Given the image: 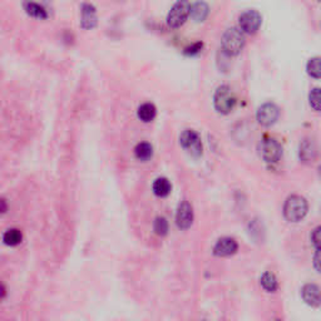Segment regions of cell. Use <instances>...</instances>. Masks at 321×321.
Returning a JSON list of instances; mask_svg holds the SVG:
<instances>
[{"label":"cell","instance_id":"3957f363","mask_svg":"<svg viewBox=\"0 0 321 321\" xmlns=\"http://www.w3.org/2000/svg\"><path fill=\"white\" fill-rule=\"evenodd\" d=\"M213 104L217 112L222 114H228L236 104V97L232 89L228 86H220L213 96Z\"/></svg>","mask_w":321,"mask_h":321},{"label":"cell","instance_id":"5bb4252c","mask_svg":"<svg viewBox=\"0 0 321 321\" xmlns=\"http://www.w3.org/2000/svg\"><path fill=\"white\" fill-rule=\"evenodd\" d=\"M172 185L166 177H158L153 182V193L158 197H167L171 193Z\"/></svg>","mask_w":321,"mask_h":321},{"label":"cell","instance_id":"cb8c5ba5","mask_svg":"<svg viewBox=\"0 0 321 321\" xmlns=\"http://www.w3.org/2000/svg\"><path fill=\"white\" fill-rule=\"evenodd\" d=\"M311 241L316 250H321V226H318L311 233Z\"/></svg>","mask_w":321,"mask_h":321},{"label":"cell","instance_id":"277c9868","mask_svg":"<svg viewBox=\"0 0 321 321\" xmlns=\"http://www.w3.org/2000/svg\"><path fill=\"white\" fill-rule=\"evenodd\" d=\"M191 14V4L189 1H177L167 15V23L172 28H178Z\"/></svg>","mask_w":321,"mask_h":321},{"label":"cell","instance_id":"6da1fadb","mask_svg":"<svg viewBox=\"0 0 321 321\" xmlns=\"http://www.w3.org/2000/svg\"><path fill=\"white\" fill-rule=\"evenodd\" d=\"M309 205L304 197L299 194H292L288 197L284 205V216L290 222H299L306 216Z\"/></svg>","mask_w":321,"mask_h":321},{"label":"cell","instance_id":"4316f807","mask_svg":"<svg viewBox=\"0 0 321 321\" xmlns=\"http://www.w3.org/2000/svg\"><path fill=\"white\" fill-rule=\"evenodd\" d=\"M1 206H3V207H1V212H6V206H5V199H1Z\"/></svg>","mask_w":321,"mask_h":321},{"label":"cell","instance_id":"603a6c76","mask_svg":"<svg viewBox=\"0 0 321 321\" xmlns=\"http://www.w3.org/2000/svg\"><path fill=\"white\" fill-rule=\"evenodd\" d=\"M309 102L315 111L321 112V89L314 88L309 95Z\"/></svg>","mask_w":321,"mask_h":321},{"label":"cell","instance_id":"d6986e66","mask_svg":"<svg viewBox=\"0 0 321 321\" xmlns=\"http://www.w3.org/2000/svg\"><path fill=\"white\" fill-rule=\"evenodd\" d=\"M134 155L141 160H150L153 155L152 144L148 143V142H141V143L137 144L136 148H134Z\"/></svg>","mask_w":321,"mask_h":321},{"label":"cell","instance_id":"ffe728a7","mask_svg":"<svg viewBox=\"0 0 321 321\" xmlns=\"http://www.w3.org/2000/svg\"><path fill=\"white\" fill-rule=\"evenodd\" d=\"M22 240L23 233L18 228H10V230L5 231V233L3 235L4 244L8 245V246H17L22 242Z\"/></svg>","mask_w":321,"mask_h":321},{"label":"cell","instance_id":"2e32d148","mask_svg":"<svg viewBox=\"0 0 321 321\" xmlns=\"http://www.w3.org/2000/svg\"><path fill=\"white\" fill-rule=\"evenodd\" d=\"M260 283L263 290H266L267 292H275L279 289V283H277L276 276L270 271L263 272L260 279Z\"/></svg>","mask_w":321,"mask_h":321},{"label":"cell","instance_id":"4fadbf2b","mask_svg":"<svg viewBox=\"0 0 321 321\" xmlns=\"http://www.w3.org/2000/svg\"><path fill=\"white\" fill-rule=\"evenodd\" d=\"M316 157V148L315 144L310 139H305L301 144H300V160L305 163L313 162Z\"/></svg>","mask_w":321,"mask_h":321},{"label":"cell","instance_id":"7c38bea8","mask_svg":"<svg viewBox=\"0 0 321 321\" xmlns=\"http://www.w3.org/2000/svg\"><path fill=\"white\" fill-rule=\"evenodd\" d=\"M80 25L84 29L95 28L97 25V11H96L95 5L89 3H84L82 5V20Z\"/></svg>","mask_w":321,"mask_h":321},{"label":"cell","instance_id":"d4e9b609","mask_svg":"<svg viewBox=\"0 0 321 321\" xmlns=\"http://www.w3.org/2000/svg\"><path fill=\"white\" fill-rule=\"evenodd\" d=\"M202 47H203L202 42L194 43V44H192V45H190V47L186 48L185 54H187V56H194V54H198V53L201 52V49H202Z\"/></svg>","mask_w":321,"mask_h":321},{"label":"cell","instance_id":"ac0fdd59","mask_svg":"<svg viewBox=\"0 0 321 321\" xmlns=\"http://www.w3.org/2000/svg\"><path fill=\"white\" fill-rule=\"evenodd\" d=\"M157 113L155 104L153 103H143L138 108V117L143 122H151L153 121Z\"/></svg>","mask_w":321,"mask_h":321},{"label":"cell","instance_id":"5b68a950","mask_svg":"<svg viewBox=\"0 0 321 321\" xmlns=\"http://www.w3.org/2000/svg\"><path fill=\"white\" fill-rule=\"evenodd\" d=\"M258 150L261 157L269 163H275L283 156V147L274 138H263L258 146Z\"/></svg>","mask_w":321,"mask_h":321},{"label":"cell","instance_id":"8fae6325","mask_svg":"<svg viewBox=\"0 0 321 321\" xmlns=\"http://www.w3.org/2000/svg\"><path fill=\"white\" fill-rule=\"evenodd\" d=\"M301 296L305 304L318 307L321 305V289L315 284H306L301 289Z\"/></svg>","mask_w":321,"mask_h":321},{"label":"cell","instance_id":"44dd1931","mask_svg":"<svg viewBox=\"0 0 321 321\" xmlns=\"http://www.w3.org/2000/svg\"><path fill=\"white\" fill-rule=\"evenodd\" d=\"M307 73L314 78H321V57H315L307 62Z\"/></svg>","mask_w":321,"mask_h":321},{"label":"cell","instance_id":"7a4b0ae2","mask_svg":"<svg viewBox=\"0 0 321 321\" xmlns=\"http://www.w3.org/2000/svg\"><path fill=\"white\" fill-rule=\"evenodd\" d=\"M245 35L237 28L227 29L221 38V47L228 56H237L244 49Z\"/></svg>","mask_w":321,"mask_h":321},{"label":"cell","instance_id":"52a82bcc","mask_svg":"<svg viewBox=\"0 0 321 321\" xmlns=\"http://www.w3.org/2000/svg\"><path fill=\"white\" fill-rule=\"evenodd\" d=\"M241 31L247 34H255L262 23V17L257 10H246L238 18Z\"/></svg>","mask_w":321,"mask_h":321},{"label":"cell","instance_id":"9a60e30c","mask_svg":"<svg viewBox=\"0 0 321 321\" xmlns=\"http://www.w3.org/2000/svg\"><path fill=\"white\" fill-rule=\"evenodd\" d=\"M23 5H24L25 11H27L31 17L38 18V19H47L48 18V11L45 10L44 6L40 5V4L34 3V1H27V3H24Z\"/></svg>","mask_w":321,"mask_h":321},{"label":"cell","instance_id":"ba28073f","mask_svg":"<svg viewBox=\"0 0 321 321\" xmlns=\"http://www.w3.org/2000/svg\"><path fill=\"white\" fill-rule=\"evenodd\" d=\"M280 116V109L275 103H263L260 108L257 109L256 113V118H257L258 123L261 126L265 127H270L274 123H276V121L279 119Z\"/></svg>","mask_w":321,"mask_h":321},{"label":"cell","instance_id":"e0dca14e","mask_svg":"<svg viewBox=\"0 0 321 321\" xmlns=\"http://www.w3.org/2000/svg\"><path fill=\"white\" fill-rule=\"evenodd\" d=\"M191 15L196 22H203L208 15V5L203 1L191 4Z\"/></svg>","mask_w":321,"mask_h":321},{"label":"cell","instance_id":"484cf974","mask_svg":"<svg viewBox=\"0 0 321 321\" xmlns=\"http://www.w3.org/2000/svg\"><path fill=\"white\" fill-rule=\"evenodd\" d=\"M314 267L318 272H321V250H316L314 255Z\"/></svg>","mask_w":321,"mask_h":321},{"label":"cell","instance_id":"8992f818","mask_svg":"<svg viewBox=\"0 0 321 321\" xmlns=\"http://www.w3.org/2000/svg\"><path fill=\"white\" fill-rule=\"evenodd\" d=\"M181 146L194 157L202 155V142L193 129H185L180 136Z\"/></svg>","mask_w":321,"mask_h":321},{"label":"cell","instance_id":"7402d4cb","mask_svg":"<svg viewBox=\"0 0 321 321\" xmlns=\"http://www.w3.org/2000/svg\"><path fill=\"white\" fill-rule=\"evenodd\" d=\"M153 230L158 236H166L168 232V222L164 217H157L153 222Z\"/></svg>","mask_w":321,"mask_h":321},{"label":"cell","instance_id":"30bf717a","mask_svg":"<svg viewBox=\"0 0 321 321\" xmlns=\"http://www.w3.org/2000/svg\"><path fill=\"white\" fill-rule=\"evenodd\" d=\"M237 249L238 245L235 238L222 237L217 241L215 247H213V255L219 256V257H226V256L236 254Z\"/></svg>","mask_w":321,"mask_h":321},{"label":"cell","instance_id":"9c48e42d","mask_svg":"<svg viewBox=\"0 0 321 321\" xmlns=\"http://www.w3.org/2000/svg\"><path fill=\"white\" fill-rule=\"evenodd\" d=\"M176 224L181 230H189L193 224V208L189 201H182L176 212Z\"/></svg>","mask_w":321,"mask_h":321}]
</instances>
